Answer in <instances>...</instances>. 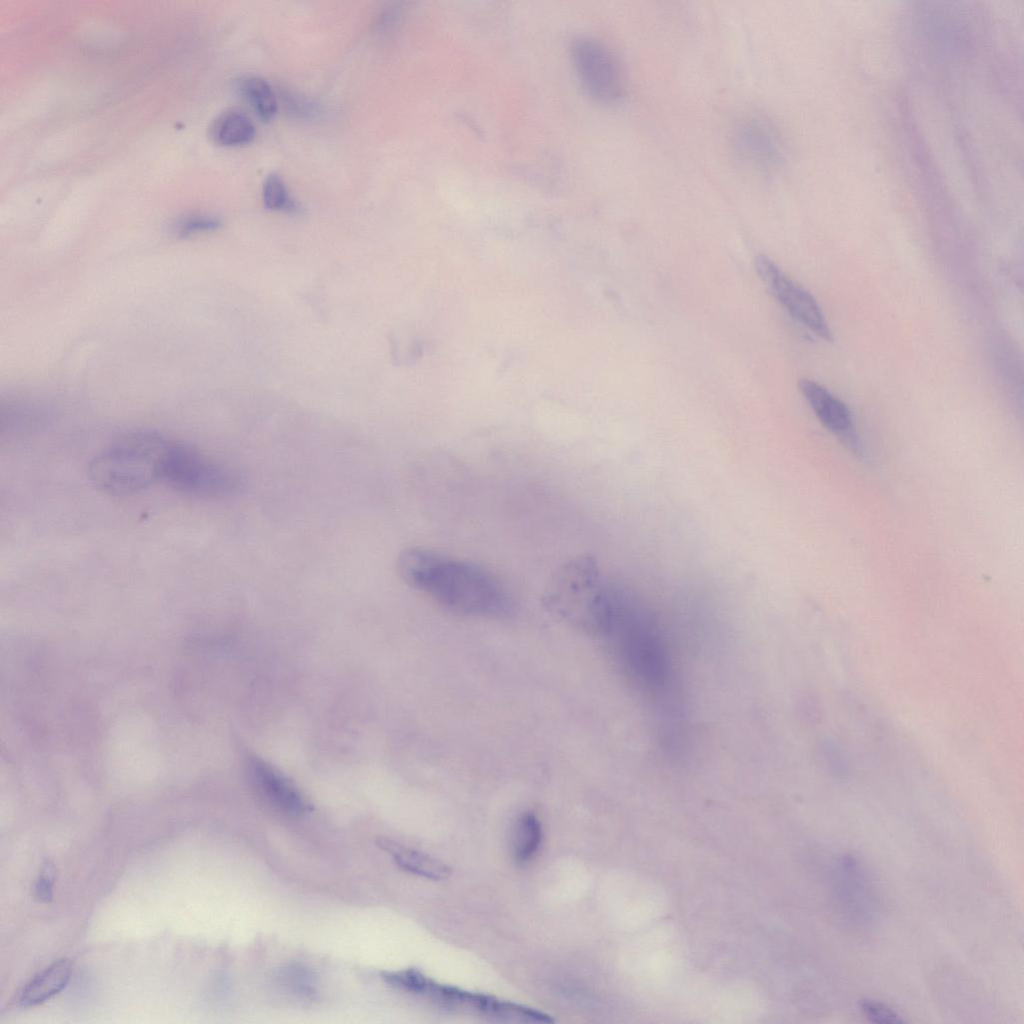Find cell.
Here are the masks:
<instances>
[{
  "instance_id": "6da1fadb",
  "label": "cell",
  "mask_w": 1024,
  "mask_h": 1024,
  "mask_svg": "<svg viewBox=\"0 0 1024 1024\" xmlns=\"http://www.w3.org/2000/svg\"><path fill=\"white\" fill-rule=\"evenodd\" d=\"M397 569L407 584L451 611L499 618L513 609L511 595L501 579L473 561L410 547L399 554Z\"/></svg>"
},
{
  "instance_id": "7a4b0ae2",
  "label": "cell",
  "mask_w": 1024,
  "mask_h": 1024,
  "mask_svg": "<svg viewBox=\"0 0 1024 1024\" xmlns=\"http://www.w3.org/2000/svg\"><path fill=\"white\" fill-rule=\"evenodd\" d=\"M171 440L154 431H136L113 442L89 463L92 483L111 495L138 493L161 480Z\"/></svg>"
},
{
  "instance_id": "3957f363",
  "label": "cell",
  "mask_w": 1024,
  "mask_h": 1024,
  "mask_svg": "<svg viewBox=\"0 0 1024 1024\" xmlns=\"http://www.w3.org/2000/svg\"><path fill=\"white\" fill-rule=\"evenodd\" d=\"M161 481L179 492L204 497L231 494L239 485L229 467L192 445L176 441H171L166 452Z\"/></svg>"
},
{
  "instance_id": "277c9868",
  "label": "cell",
  "mask_w": 1024,
  "mask_h": 1024,
  "mask_svg": "<svg viewBox=\"0 0 1024 1024\" xmlns=\"http://www.w3.org/2000/svg\"><path fill=\"white\" fill-rule=\"evenodd\" d=\"M571 59L585 92L601 104H615L624 95V78L613 53L602 42L586 36L572 41Z\"/></svg>"
},
{
  "instance_id": "5b68a950",
  "label": "cell",
  "mask_w": 1024,
  "mask_h": 1024,
  "mask_svg": "<svg viewBox=\"0 0 1024 1024\" xmlns=\"http://www.w3.org/2000/svg\"><path fill=\"white\" fill-rule=\"evenodd\" d=\"M730 144L742 165L759 174H772L784 161V144L776 125L761 114L740 117L731 130Z\"/></svg>"
},
{
  "instance_id": "8992f818",
  "label": "cell",
  "mask_w": 1024,
  "mask_h": 1024,
  "mask_svg": "<svg viewBox=\"0 0 1024 1024\" xmlns=\"http://www.w3.org/2000/svg\"><path fill=\"white\" fill-rule=\"evenodd\" d=\"M755 269L772 296L795 320L821 339L832 340L824 314L809 291L789 278L765 255L755 258Z\"/></svg>"
},
{
  "instance_id": "52a82bcc",
  "label": "cell",
  "mask_w": 1024,
  "mask_h": 1024,
  "mask_svg": "<svg viewBox=\"0 0 1024 1024\" xmlns=\"http://www.w3.org/2000/svg\"><path fill=\"white\" fill-rule=\"evenodd\" d=\"M799 389L822 425L835 434L858 457L863 448L855 432L849 408L819 383L803 379Z\"/></svg>"
},
{
  "instance_id": "ba28073f",
  "label": "cell",
  "mask_w": 1024,
  "mask_h": 1024,
  "mask_svg": "<svg viewBox=\"0 0 1024 1024\" xmlns=\"http://www.w3.org/2000/svg\"><path fill=\"white\" fill-rule=\"evenodd\" d=\"M248 773L258 793L274 808L290 815L307 811V802L299 791L267 763L251 758Z\"/></svg>"
},
{
  "instance_id": "9c48e42d",
  "label": "cell",
  "mask_w": 1024,
  "mask_h": 1024,
  "mask_svg": "<svg viewBox=\"0 0 1024 1024\" xmlns=\"http://www.w3.org/2000/svg\"><path fill=\"white\" fill-rule=\"evenodd\" d=\"M72 974V963L68 959H60L37 973L23 987L17 999L21 1007H33L46 1002L68 984Z\"/></svg>"
},
{
  "instance_id": "30bf717a",
  "label": "cell",
  "mask_w": 1024,
  "mask_h": 1024,
  "mask_svg": "<svg viewBox=\"0 0 1024 1024\" xmlns=\"http://www.w3.org/2000/svg\"><path fill=\"white\" fill-rule=\"evenodd\" d=\"M376 844L389 853L395 863L407 872L431 880L447 879L451 874V868L439 859L391 839L378 837Z\"/></svg>"
},
{
  "instance_id": "8fae6325",
  "label": "cell",
  "mask_w": 1024,
  "mask_h": 1024,
  "mask_svg": "<svg viewBox=\"0 0 1024 1024\" xmlns=\"http://www.w3.org/2000/svg\"><path fill=\"white\" fill-rule=\"evenodd\" d=\"M211 140L222 147H238L252 142L256 127L241 109L229 108L219 113L209 127Z\"/></svg>"
},
{
  "instance_id": "7c38bea8",
  "label": "cell",
  "mask_w": 1024,
  "mask_h": 1024,
  "mask_svg": "<svg viewBox=\"0 0 1024 1024\" xmlns=\"http://www.w3.org/2000/svg\"><path fill=\"white\" fill-rule=\"evenodd\" d=\"M236 89L263 121L268 122L276 115V93L265 79L254 75L242 76L236 81Z\"/></svg>"
},
{
  "instance_id": "4fadbf2b",
  "label": "cell",
  "mask_w": 1024,
  "mask_h": 1024,
  "mask_svg": "<svg viewBox=\"0 0 1024 1024\" xmlns=\"http://www.w3.org/2000/svg\"><path fill=\"white\" fill-rule=\"evenodd\" d=\"M542 840L541 823L535 814L525 812L516 821L513 837V854L517 862L529 861L537 852Z\"/></svg>"
},
{
  "instance_id": "5bb4252c",
  "label": "cell",
  "mask_w": 1024,
  "mask_h": 1024,
  "mask_svg": "<svg viewBox=\"0 0 1024 1024\" xmlns=\"http://www.w3.org/2000/svg\"><path fill=\"white\" fill-rule=\"evenodd\" d=\"M262 201L271 211L299 212L298 203L290 196L284 180L277 173L266 176L262 185Z\"/></svg>"
},
{
  "instance_id": "9a60e30c",
  "label": "cell",
  "mask_w": 1024,
  "mask_h": 1024,
  "mask_svg": "<svg viewBox=\"0 0 1024 1024\" xmlns=\"http://www.w3.org/2000/svg\"><path fill=\"white\" fill-rule=\"evenodd\" d=\"M220 225V219L215 216L194 214L180 219L175 225V231L180 236H190L203 232L214 231L218 229Z\"/></svg>"
},
{
  "instance_id": "2e32d148",
  "label": "cell",
  "mask_w": 1024,
  "mask_h": 1024,
  "mask_svg": "<svg viewBox=\"0 0 1024 1024\" xmlns=\"http://www.w3.org/2000/svg\"><path fill=\"white\" fill-rule=\"evenodd\" d=\"M281 976L284 985L294 993L304 996L314 993L313 977L305 968L291 966Z\"/></svg>"
},
{
  "instance_id": "e0dca14e",
  "label": "cell",
  "mask_w": 1024,
  "mask_h": 1024,
  "mask_svg": "<svg viewBox=\"0 0 1024 1024\" xmlns=\"http://www.w3.org/2000/svg\"><path fill=\"white\" fill-rule=\"evenodd\" d=\"M860 1009L874 1023L896 1024L904 1022L895 1011L878 1002L862 1000L860 1002Z\"/></svg>"
},
{
  "instance_id": "ac0fdd59",
  "label": "cell",
  "mask_w": 1024,
  "mask_h": 1024,
  "mask_svg": "<svg viewBox=\"0 0 1024 1024\" xmlns=\"http://www.w3.org/2000/svg\"><path fill=\"white\" fill-rule=\"evenodd\" d=\"M55 867L46 862L42 865L35 883V897L41 902H49L53 897Z\"/></svg>"
}]
</instances>
